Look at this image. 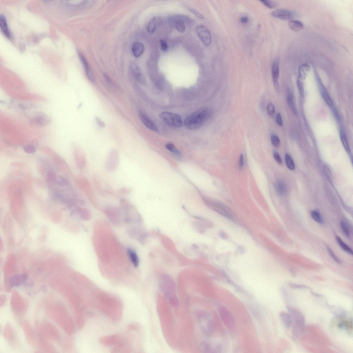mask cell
<instances>
[{
    "mask_svg": "<svg viewBox=\"0 0 353 353\" xmlns=\"http://www.w3.org/2000/svg\"><path fill=\"white\" fill-rule=\"evenodd\" d=\"M209 115L210 111L208 108H201L186 118L184 121V126L190 130L197 129L205 123Z\"/></svg>",
    "mask_w": 353,
    "mask_h": 353,
    "instance_id": "1",
    "label": "cell"
},
{
    "mask_svg": "<svg viewBox=\"0 0 353 353\" xmlns=\"http://www.w3.org/2000/svg\"><path fill=\"white\" fill-rule=\"evenodd\" d=\"M287 309L292 318L293 323V334L295 337L297 338L304 330L305 319L301 312L292 307L288 306Z\"/></svg>",
    "mask_w": 353,
    "mask_h": 353,
    "instance_id": "2",
    "label": "cell"
},
{
    "mask_svg": "<svg viewBox=\"0 0 353 353\" xmlns=\"http://www.w3.org/2000/svg\"><path fill=\"white\" fill-rule=\"evenodd\" d=\"M120 154L116 149H113L109 152L105 160V167L108 172H112L116 170L119 166Z\"/></svg>",
    "mask_w": 353,
    "mask_h": 353,
    "instance_id": "3",
    "label": "cell"
},
{
    "mask_svg": "<svg viewBox=\"0 0 353 353\" xmlns=\"http://www.w3.org/2000/svg\"><path fill=\"white\" fill-rule=\"evenodd\" d=\"M159 117L165 123L176 128L183 127L182 119L179 115L171 112L164 111L159 115Z\"/></svg>",
    "mask_w": 353,
    "mask_h": 353,
    "instance_id": "4",
    "label": "cell"
},
{
    "mask_svg": "<svg viewBox=\"0 0 353 353\" xmlns=\"http://www.w3.org/2000/svg\"><path fill=\"white\" fill-rule=\"evenodd\" d=\"M81 189L83 191L88 200L93 203H97V199L90 181L86 178H82L80 181Z\"/></svg>",
    "mask_w": 353,
    "mask_h": 353,
    "instance_id": "5",
    "label": "cell"
},
{
    "mask_svg": "<svg viewBox=\"0 0 353 353\" xmlns=\"http://www.w3.org/2000/svg\"><path fill=\"white\" fill-rule=\"evenodd\" d=\"M196 31L201 41L204 45L207 47L210 45L212 42V37L209 30L205 26L203 25H198Z\"/></svg>",
    "mask_w": 353,
    "mask_h": 353,
    "instance_id": "6",
    "label": "cell"
},
{
    "mask_svg": "<svg viewBox=\"0 0 353 353\" xmlns=\"http://www.w3.org/2000/svg\"><path fill=\"white\" fill-rule=\"evenodd\" d=\"M159 287L161 292L168 299L175 296L176 286L172 281L161 282L159 284Z\"/></svg>",
    "mask_w": 353,
    "mask_h": 353,
    "instance_id": "7",
    "label": "cell"
},
{
    "mask_svg": "<svg viewBox=\"0 0 353 353\" xmlns=\"http://www.w3.org/2000/svg\"><path fill=\"white\" fill-rule=\"evenodd\" d=\"M189 18L185 16H174L169 19L170 23L175 27L177 30L181 33L185 31V25L184 21L188 20Z\"/></svg>",
    "mask_w": 353,
    "mask_h": 353,
    "instance_id": "8",
    "label": "cell"
},
{
    "mask_svg": "<svg viewBox=\"0 0 353 353\" xmlns=\"http://www.w3.org/2000/svg\"><path fill=\"white\" fill-rule=\"evenodd\" d=\"M130 67L132 74L136 80L141 84L146 85L147 84L146 79L138 66L133 62H131Z\"/></svg>",
    "mask_w": 353,
    "mask_h": 353,
    "instance_id": "9",
    "label": "cell"
},
{
    "mask_svg": "<svg viewBox=\"0 0 353 353\" xmlns=\"http://www.w3.org/2000/svg\"><path fill=\"white\" fill-rule=\"evenodd\" d=\"M271 15L273 17L283 20H290L294 17V13L286 9H279L272 12Z\"/></svg>",
    "mask_w": 353,
    "mask_h": 353,
    "instance_id": "10",
    "label": "cell"
},
{
    "mask_svg": "<svg viewBox=\"0 0 353 353\" xmlns=\"http://www.w3.org/2000/svg\"><path fill=\"white\" fill-rule=\"evenodd\" d=\"M272 76L274 85L277 91L279 90L278 78L279 75V65L278 60H276L273 62L272 68Z\"/></svg>",
    "mask_w": 353,
    "mask_h": 353,
    "instance_id": "11",
    "label": "cell"
},
{
    "mask_svg": "<svg viewBox=\"0 0 353 353\" xmlns=\"http://www.w3.org/2000/svg\"><path fill=\"white\" fill-rule=\"evenodd\" d=\"M138 114L140 120L145 126L151 130L155 132L158 131V129L156 124L143 111H139Z\"/></svg>",
    "mask_w": 353,
    "mask_h": 353,
    "instance_id": "12",
    "label": "cell"
},
{
    "mask_svg": "<svg viewBox=\"0 0 353 353\" xmlns=\"http://www.w3.org/2000/svg\"><path fill=\"white\" fill-rule=\"evenodd\" d=\"M75 156L78 167L81 169H84L87 163L86 155L83 151L77 150L75 152Z\"/></svg>",
    "mask_w": 353,
    "mask_h": 353,
    "instance_id": "13",
    "label": "cell"
},
{
    "mask_svg": "<svg viewBox=\"0 0 353 353\" xmlns=\"http://www.w3.org/2000/svg\"><path fill=\"white\" fill-rule=\"evenodd\" d=\"M318 81L320 92H321L323 99H324L326 104L329 106L332 107L333 105L332 101L328 91L326 90L324 86L323 85L319 78L318 79Z\"/></svg>",
    "mask_w": 353,
    "mask_h": 353,
    "instance_id": "14",
    "label": "cell"
},
{
    "mask_svg": "<svg viewBox=\"0 0 353 353\" xmlns=\"http://www.w3.org/2000/svg\"><path fill=\"white\" fill-rule=\"evenodd\" d=\"M79 56L81 61L83 64L86 73L87 75L88 78L90 81H95V76L93 71H92L90 65H89L86 59L83 55L80 53Z\"/></svg>",
    "mask_w": 353,
    "mask_h": 353,
    "instance_id": "15",
    "label": "cell"
},
{
    "mask_svg": "<svg viewBox=\"0 0 353 353\" xmlns=\"http://www.w3.org/2000/svg\"><path fill=\"white\" fill-rule=\"evenodd\" d=\"M144 49V46L141 43L138 42L133 43L132 47V50L135 57H140L143 54Z\"/></svg>",
    "mask_w": 353,
    "mask_h": 353,
    "instance_id": "16",
    "label": "cell"
},
{
    "mask_svg": "<svg viewBox=\"0 0 353 353\" xmlns=\"http://www.w3.org/2000/svg\"><path fill=\"white\" fill-rule=\"evenodd\" d=\"M161 22L159 17H154L150 21L147 26V31L150 34L154 33L157 26L160 25Z\"/></svg>",
    "mask_w": 353,
    "mask_h": 353,
    "instance_id": "17",
    "label": "cell"
},
{
    "mask_svg": "<svg viewBox=\"0 0 353 353\" xmlns=\"http://www.w3.org/2000/svg\"><path fill=\"white\" fill-rule=\"evenodd\" d=\"M279 316L282 321L287 328H289L292 324V318L289 313L282 311L279 313Z\"/></svg>",
    "mask_w": 353,
    "mask_h": 353,
    "instance_id": "18",
    "label": "cell"
},
{
    "mask_svg": "<svg viewBox=\"0 0 353 353\" xmlns=\"http://www.w3.org/2000/svg\"><path fill=\"white\" fill-rule=\"evenodd\" d=\"M287 100L290 110L293 114L295 115H297V111L295 106L293 95L291 92L289 90L287 91Z\"/></svg>",
    "mask_w": 353,
    "mask_h": 353,
    "instance_id": "19",
    "label": "cell"
},
{
    "mask_svg": "<svg viewBox=\"0 0 353 353\" xmlns=\"http://www.w3.org/2000/svg\"><path fill=\"white\" fill-rule=\"evenodd\" d=\"M0 26L2 32L6 37L10 38V33L8 29L7 22L5 16L3 15H1L0 17Z\"/></svg>",
    "mask_w": 353,
    "mask_h": 353,
    "instance_id": "20",
    "label": "cell"
},
{
    "mask_svg": "<svg viewBox=\"0 0 353 353\" xmlns=\"http://www.w3.org/2000/svg\"><path fill=\"white\" fill-rule=\"evenodd\" d=\"M288 26L292 31L295 32L302 31L304 27L301 22L294 20H290L288 22Z\"/></svg>",
    "mask_w": 353,
    "mask_h": 353,
    "instance_id": "21",
    "label": "cell"
},
{
    "mask_svg": "<svg viewBox=\"0 0 353 353\" xmlns=\"http://www.w3.org/2000/svg\"><path fill=\"white\" fill-rule=\"evenodd\" d=\"M127 253L129 258L133 265L135 267H137L139 265L140 260L136 252L132 249H128Z\"/></svg>",
    "mask_w": 353,
    "mask_h": 353,
    "instance_id": "22",
    "label": "cell"
},
{
    "mask_svg": "<svg viewBox=\"0 0 353 353\" xmlns=\"http://www.w3.org/2000/svg\"><path fill=\"white\" fill-rule=\"evenodd\" d=\"M310 70V66L307 63L303 64L300 66L299 69V78L302 80L305 79Z\"/></svg>",
    "mask_w": 353,
    "mask_h": 353,
    "instance_id": "23",
    "label": "cell"
},
{
    "mask_svg": "<svg viewBox=\"0 0 353 353\" xmlns=\"http://www.w3.org/2000/svg\"><path fill=\"white\" fill-rule=\"evenodd\" d=\"M276 189L277 193L279 195H283L286 192V186L284 182L282 180H279L276 184Z\"/></svg>",
    "mask_w": 353,
    "mask_h": 353,
    "instance_id": "24",
    "label": "cell"
},
{
    "mask_svg": "<svg viewBox=\"0 0 353 353\" xmlns=\"http://www.w3.org/2000/svg\"><path fill=\"white\" fill-rule=\"evenodd\" d=\"M165 147L167 150L176 156L179 157L182 156V154L181 151L172 144H167L166 145Z\"/></svg>",
    "mask_w": 353,
    "mask_h": 353,
    "instance_id": "25",
    "label": "cell"
},
{
    "mask_svg": "<svg viewBox=\"0 0 353 353\" xmlns=\"http://www.w3.org/2000/svg\"><path fill=\"white\" fill-rule=\"evenodd\" d=\"M340 136L342 143L344 146L345 149L347 152L349 153L350 151V148L347 141V138L344 131L341 130L340 132Z\"/></svg>",
    "mask_w": 353,
    "mask_h": 353,
    "instance_id": "26",
    "label": "cell"
},
{
    "mask_svg": "<svg viewBox=\"0 0 353 353\" xmlns=\"http://www.w3.org/2000/svg\"><path fill=\"white\" fill-rule=\"evenodd\" d=\"M311 214L312 218L317 223L322 224L324 223V220L321 213L317 210H312Z\"/></svg>",
    "mask_w": 353,
    "mask_h": 353,
    "instance_id": "27",
    "label": "cell"
},
{
    "mask_svg": "<svg viewBox=\"0 0 353 353\" xmlns=\"http://www.w3.org/2000/svg\"><path fill=\"white\" fill-rule=\"evenodd\" d=\"M329 309L337 317H341L344 315L345 312L342 309L337 306H329Z\"/></svg>",
    "mask_w": 353,
    "mask_h": 353,
    "instance_id": "28",
    "label": "cell"
},
{
    "mask_svg": "<svg viewBox=\"0 0 353 353\" xmlns=\"http://www.w3.org/2000/svg\"><path fill=\"white\" fill-rule=\"evenodd\" d=\"M336 240L337 241L339 246L341 247V248L344 250L345 251L348 253L349 254L352 255H353L352 250L343 242V241L340 238V237L338 236L336 237Z\"/></svg>",
    "mask_w": 353,
    "mask_h": 353,
    "instance_id": "29",
    "label": "cell"
},
{
    "mask_svg": "<svg viewBox=\"0 0 353 353\" xmlns=\"http://www.w3.org/2000/svg\"><path fill=\"white\" fill-rule=\"evenodd\" d=\"M285 159L287 166L290 170H294L295 169V164L292 158L289 154H285Z\"/></svg>",
    "mask_w": 353,
    "mask_h": 353,
    "instance_id": "30",
    "label": "cell"
},
{
    "mask_svg": "<svg viewBox=\"0 0 353 353\" xmlns=\"http://www.w3.org/2000/svg\"><path fill=\"white\" fill-rule=\"evenodd\" d=\"M57 183L58 185L62 187L69 186L70 184V183L67 179L62 177H59L58 179H57Z\"/></svg>",
    "mask_w": 353,
    "mask_h": 353,
    "instance_id": "31",
    "label": "cell"
},
{
    "mask_svg": "<svg viewBox=\"0 0 353 353\" xmlns=\"http://www.w3.org/2000/svg\"><path fill=\"white\" fill-rule=\"evenodd\" d=\"M271 140L273 146L278 147L280 145V140L279 137L275 134H272L271 136Z\"/></svg>",
    "mask_w": 353,
    "mask_h": 353,
    "instance_id": "32",
    "label": "cell"
},
{
    "mask_svg": "<svg viewBox=\"0 0 353 353\" xmlns=\"http://www.w3.org/2000/svg\"><path fill=\"white\" fill-rule=\"evenodd\" d=\"M267 111L269 116L273 117L275 115V107L272 103H269L267 106Z\"/></svg>",
    "mask_w": 353,
    "mask_h": 353,
    "instance_id": "33",
    "label": "cell"
},
{
    "mask_svg": "<svg viewBox=\"0 0 353 353\" xmlns=\"http://www.w3.org/2000/svg\"><path fill=\"white\" fill-rule=\"evenodd\" d=\"M183 6L184 7V8L187 9L188 11H189V12H190L193 13V14L194 15H195L196 16H197L198 17L202 19L204 18L203 15L202 14H201L199 12L195 10V9L190 7H189L185 5H184Z\"/></svg>",
    "mask_w": 353,
    "mask_h": 353,
    "instance_id": "34",
    "label": "cell"
},
{
    "mask_svg": "<svg viewBox=\"0 0 353 353\" xmlns=\"http://www.w3.org/2000/svg\"><path fill=\"white\" fill-rule=\"evenodd\" d=\"M168 301L170 305L173 307H177V306H179V301L177 298L175 296L171 297L168 299Z\"/></svg>",
    "mask_w": 353,
    "mask_h": 353,
    "instance_id": "35",
    "label": "cell"
},
{
    "mask_svg": "<svg viewBox=\"0 0 353 353\" xmlns=\"http://www.w3.org/2000/svg\"><path fill=\"white\" fill-rule=\"evenodd\" d=\"M341 228L344 235L347 238L350 237V233L348 228L346 224L344 221H341Z\"/></svg>",
    "mask_w": 353,
    "mask_h": 353,
    "instance_id": "36",
    "label": "cell"
},
{
    "mask_svg": "<svg viewBox=\"0 0 353 353\" xmlns=\"http://www.w3.org/2000/svg\"><path fill=\"white\" fill-rule=\"evenodd\" d=\"M24 150L26 153L32 154L35 152L36 149L35 146L31 145H26L24 147Z\"/></svg>",
    "mask_w": 353,
    "mask_h": 353,
    "instance_id": "37",
    "label": "cell"
},
{
    "mask_svg": "<svg viewBox=\"0 0 353 353\" xmlns=\"http://www.w3.org/2000/svg\"><path fill=\"white\" fill-rule=\"evenodd\" d=\"M260 2H262V4L264 5L267 7L269 8H272L275 7L276 5V3L274 1H267V0H265V1H261Z\"/></svg>",
    "mask_w": 353,
    "mask_h": 353,
    "instance_id": "38",
    "label": "cell"
},
{
    "mask_svg": "<svg viewBox=\"0 0 353 353\" xmlns=\"http://www.w3.org/2000/svg\"><path fill=\"white\" fill-rule=\"evenodd\" d=\"M132 191V189L130 188L123 187L118 190V192L123 195H126L130 193Z\"/></svg>",
    "mask_w": 353,
    "mask_h": 353,
    "instance_id": "39",
    "label": "cell"
},
{
    "mask_svg": "<svg viewBox=\"0 0 353 353\" xmlns=\"http://www.w3.org/2000/svg\"><path fill=\"white\" fill-rule=\"evenodd\" d=\"M289 286L290 288L293 289H310L309 287L302 285H299L296 284H293L292 283H289Z\"/></svg>",
    "mask_w": 353,
    "mask_h": 353,
    "instance_id": "40",
    "label": "cell"
},
{
    "mask_svg": "<svg viewBox=\"0 0 353 353\" xmlns=\"http://www.w3.org/2000/svg\"><path fill=\"white\" fill-rule=\"evenodd\" d=\"M297 85L300 93L302 96H303L304 95V88H303L302 80L299 78H298L297 81Z\"/></svg>",
    "mask_w": 353,
    "mask_h": 353,
    "instance_id": "41",
    "label": "cell"
},
{
    "mask_svg": "<svg viewBox=\"0 0 353 353\" xmlns=\"http://www.w3.org/2000/svg\"><path fill=\"white\" fill-rule=\"evenodd\" d=\"M327 249L329 255L331 256L332 258L336 262L340 263L341 262V260L336 256L335 254L333 252L332 250L328 246H327Z\"/></svg>",
    "mask_w": 353,
    "mask_h": 353,
    "instance_id": "42",
    "label": "cell"
},
{
    "mask_svg": "<svg viewBox=\"0 0 353 353\" xmlns=\"http://www.w3.org/2000/svg\"><path fill=\"white\" fill-rule=\"evenodd\" d=\"M47 177L48 180L50 181H55L57 179V177L56 174L52 171H49L47 174Z\"/></svg>",
    "mask_w": 353,
    "mask_h": 353,
    "instance_id": "43",
    "label": "cell"
},
{
    "mask_svg": "<svg viewBox=\"0 0 353 353\" xmlns=\"http://www.w3.org/2000/svg\"><path fill=\"white\" fill-rule=\"evenodd\" d=\"M160 43L161 50L164 52L168 51V46L166 41L163 40H161L160 41Z\"/></svg>",
    "mask_w": 353,
    "mask_h": 353,
    "instance_id": "44",
    "label": "cell"
},
{
    "mask_svg": "<svg viewBox=\"0 0 353 353\" xmlns=\"http://www.w3.org/2000/svg\"><path fill=\"white\" fill-rule=\"evenodd\" d=\"M276 121L277 124L279 126H282L283 125V122L281 114L278 113L276 117Z\"/></svg>",
    "mask_w": 353,
    "mask_h": 353,
    "instance_id": "45",
    "label": "cell"
},
{
    "mask_svg": "<svg viewBox=\"0 0 353 353\" xmlns=\"http://www.w3.org/2000/svg\"><path fill=\"white\" fill-rule=\"evenodd\" d=\"M273 156L277 163L280 164H282V158L278 153L276 152H275L274 153Z\"/></svg>",
    "mask_w": 353,
    "mask_h": 353,
    "instance_id": "46",
    "label": "cell"
},
{
    "mask_svg": "<svg viewBox=\"0 0 353 353\" xmlns=\"http://www.w3.org/2000/svg\"><path fill=\"white\" fill-rule=\"evenodd\" d=\"M324 168L325 174L326 176H327L326 177H327L329 179H331V174L329 170L328 169V168L326 167H325Z\"/></svg>",
    "mask_w": 353,
    "mask_h": 353,
    "instance_id": "47",
    "label": "cell"
},
{
    "mask_svg": "<svg viewBox=\"0 0 353 353\" xmlns=\"http://www.w3.org/2000/svg\"><path fill=\"white\" fill-rule=\"evenodd\" d=\"M244 164V158L243 154H242L240 157L239 162V167L240 169H242Z\"/></svg>",
    "mask_w": 353,
    "mask_h": 353,
    "instance_id": "48",
    "label": "cell"
},
{
    "mask_svg": "<svg viewBox=\"0 0 353 353\" xmlns=\"http://www.w3.org/2000/svg\"><path fill=\"white\" fill-rule=\"evenodd\" d=\"M248 17H246V16H243V17L241 18L240 19V22L243 24H247V23L248 22Z\"/></svg>",
    "mask_w": 353,
    "mask_h": 353,
    "instance_id": "49",
    "label": "cell"
},
{
    "mask_svg": "<svg viewBox=\"0 0 353 353\" xmlns=\"http://www.w3.org/2000/svg\"><path fill=\"white\" fill-rule=\"evenodd\" d=\"M96 120L97 123L99 125V126L102 127H104L105 126L104 123L103 122L101 121L100 119L97 118H96Z\"/></svg>",
    "mask_w": 353,
    "mask_h": 353,
    "instance_id": "50",
    "label": "cell"
},
{
    "mask_svg": "<svg viewBox=\"0 0 353 353\" xmlns=\"http://www.w3.org/2000/svg\"><path fill=\"white\" fill-rule=\"evenodd\" d=\"M104 76L105 80H106L107 82H110V79L107 74H105L104 75Z\"/></svg>",
    "mask_w": 353,
    "mask_h": 353,
    "instance_id": "51",
    "label": "cell"
},
{
    "mask_svg": "<svg viewBox=\"0 0 353 353\" xmlns=\"http://www.w3.org/2000/svg\"><path fill=\"white\" fill-rule=\"evenodd\" d=\"M312 294L315 296L317 297H321L322 296L321 295L318 294V293L313 292L312 291L311 292Z\"/></svg>",
    "mask_w": 353,
    "mask_h": 353,
    "instance_id": "52",
    "label": "cell"
}]
</instances>
